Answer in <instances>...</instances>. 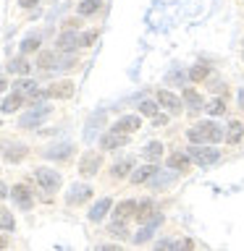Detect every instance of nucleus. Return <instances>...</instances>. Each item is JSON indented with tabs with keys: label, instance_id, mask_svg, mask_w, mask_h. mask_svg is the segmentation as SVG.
<instances>
[{
	"label": "nucleus",
	"instance_id": "nucleus-1",
	"mask_svg": "<svg viewBox=\"0 0 244 251\" xmlns=\"http://www.w3.org/2000/svg\"><path fill=\"white\" fill-rule=\"evenodd\" d=\"M189 139H192L194 144H200V141H202V144H205V141H210V144H213V141L223 139V131H220L215 123H200V126H194V128H189Z\"/></svg>",
	"mask_w": 244,
	"mask_h": 251
},
{
	"label": "nucleus",
	"instance_id": "nucleus-2",
	"mask_svg": "<svg viewBox=\"0 0 244 251\" xmlns=\"http://www.w3.org/2000/svg\"><path fill=\"white\" fill-rule=\"evenodd\" d=\"M189 154L197 165H213L218 162V149H210V147H189Z\"/></svg>",
	"mask_w": 244,
	"mask_h": 251
},
{
	"label": "nucleus",
	"instance_id": "nucleus-3",
	"mask_svg": "<svg viewBox=\"0 0 244 251\" xmlns=\"http://www.w3.org/2000/svg\"><path fill=\"white\" fill-rule=\"evenodd\" d=\"M137 220L139 223H147V225H157L160 223V212H155L152 201H142L137 207Z\"/></svg>",
	"mask_w": 244,
	"mask_h": 251
},
{
	"label": "nucleus",
	"instance_id": "nucleus-4",
	"mask_svg": "<svg viewBox=\"0 0 244 251\" xmlns=\"http://www.w3.org/2000/svg\"><path fill=\"white\" fill-rule=\"evenodd\" d=\"M37 183L45 188V191H55L61 186V176L55 170H47V168H39L37 170Z\"/></svg>",
	"mask_w": 244,
	"mask_h": 251
},
{
	"label": "nucleus",
	"instance_id": "nucleus-5",
	"mask_svg": "<svg viewBox=\"0 0 244 251\" xmlns=\"http://www.w3.org/2000/svg\"><path fill=\"white\" fill-rule=\"evenodd\" d=\"M100 165H102V157L97 152H87L82 157V162H79V173H82V176H94Z\"/></svg>",
	"mask_w": 244,
	"mask_h": 251
},
{
	"label": "nucleus",
	"instance_id": "nucleus-6",
	"mask_svg": "<svg viewBox=\"0 0 244 251\" xmlns=\"http://www.w3.org/2000/svg\"><path fill=\"white\" fill-rule=\"evenodd\" d=\"M126 141H129V136H126L123 131H116V128H113V133H105V136H102L100 147H102V149H116V147H123Z\"/></svg>",
	"mask_w": 244,
	"mask_h": 251
},
{
	"label": "nucleus",
	"instance_id": "nucleus-7",
	"mask_svg": "<svg viewBox=\"0 0 244 251\" xmlns=\"http://www.w3.org/2000/svg\"><path fill=\"white\" fill-rule=\"evenodd\" d=\"M45 94H47V97H55V100H66V97L74 94V84H71V81H58V84H53Z\"/></svg>",
	"mask_w": 244,
	"mask_h": 251
},
{
	"label": "nucleus",
	"instance_id": "nucleus-8",
	"mask_svg": "<svg viewBox=\"0 0 244 251\" xmlns=\"http://www.w3.org/2000/svg\"><path fill=\"white\" fill-rule=\"evenodd\" d=\"M47 113H50L47 107H39V110H31V113H27V115L21 118V128H31V126L42 123L45 118H47Z\"/></svg>",
	"mask_w": 244,
	"mask_h": 251
},
{
	"label": "nucleus",
	"instance_id": "nucleus-9",
	"mask_svg": "<svg viewBox=\"0 0 244 251\" xmlns=\"http://www.w3.org/2000/svg\"><path fill=\"white\" fill-rule=\"evenodd\" d=\"M110 207H113V201H110L108 196H102V199H100V201L92 207V212H90V220H92V223H97V220H102V217L108 215V209H110Z\"/></svg>",
	"mask_w": 244,
	"mask_h": 251
},
{
	"label": "nucleus",
	"instance_id": "nucleus-10",
	"mask_svg": "<svg viewBox=\"0 0 244 251\" xmlns=\"http://www.w3.org/2000/svg\"><path fill=\"white\" fill-rule=\"evenodd\" d=\"M76 45H82V39H79L76 31H63L58 37V50H74Z\"/></svg>",
	"mask_w": 244,
	"mask_h": 251
},
{
	"label": "nucleus",
	"instance_id": "nucleus-11",
	"mask_svg": "<svg viewBox=\"0 0 244 251\" xmlns=\"http://www.w3.org/2000/svg\"><path fill=\"white\" fill-rule=\"evenodd\" d=\"M13 199L19 201L21 209H29L31 204H34V201H31V194H29L27 186H13Z\"/></svg>",
	"mask_w": 244,
	"mask_h": 251
},
{
	"label": "nucleus",
	"instance_id": "nucleus-12",
	"mask_svg": "<svg viewBox=\"0 0 244 251\" xmlns=\"http://www.w3.org/2000/svg\"><path fill=\"white\" fill-rule=\"evenodd\" d=\"M157 102H160V105H165L168 110H173V113H176V110L181 107V100L176 97V94H171V92H157Z\"/></svg>",
	"mask_w": 244,
	"mask_h": 251
},
{
	"label": "nucleus",
	"instance_id": "nucleus-13",
	"mask_svg": "<svg viewBox=\"0 0 244 251\" xmlns=\"http://www.w3.org/2000/svg\"><path fill=\"white\" fill-rule=\"evenodd\" d=\"M139 118L137 115H126V118H121V121L116 123V131H123V133H131V131H137L139 128Z\"/></svg>",
	"mask_w": 244,
	"mask_h": 251
},
{
	"label": "nucleus",
	"instance_id": "nucleus-14",
	"mask_svg": "<svg viewBox=\"0 0 244 251\" xmlns=\"http://www.w3.org/2000/svg\"><path fill=\"white\" fill-rule=\"evenodd\" d=\"M92 196V188L90 186H74L71 188V194H68V204H79V201H84V199H90Z\"/></svg>",
	"mask_w": 244,
	"mask_h": 251
},
{
	"label": "nucleus",
	"instance_id": "nucleus-15",
	"mask_svg": "<svg viewBox=\"0 0 244 251\" xmlns=\"http://www.w3.org/2000/svg\"><path fill=\"white\" fill-rule=\"evenodd\" d=\"M189 160H192V154H181V152H176V154L168 157V165H171L173 170H186V168H189Z\"/></svg>",
	"mask_w": 244,
	"mask_h": 251
},
{
	"label": "nucleus",
	"instance_id": "nucleus-16",
	"mask_svg": "<svg viewBox=\"0 0 244 251\" xmlns=\"http://www.w3.org/2000/svg\"><path fill=\"white\" fill-rule=\"evenodd\" d=\"M155 173H157L155 165H145V168H139L137 173H131V180H134V183H145L150 176H155Z\"/></svg>",
	"mask_w": 244,
	"mask_h": 251
},
{
	"label": "nucleus",
	"instance_id": "nucleus-17",
	"mask_svg": "<svg viewBox=\"0 0 244 251\" xmlns=\"http://www.w3.org/2000/svg\"><path fill=\"white\" fill-rule=\"evenodd\" d=\"M160 154H163V144L160 141H150L147 149H145V160L155 162V160H160Z\"/></svg>",
	"mask_w": 244,
	"mask_h": 251
},
{
	"label": "nucleus",
	"instance_id": "nucleus-18",
	"mask_svg": "<svg viewBox=\"0 0 244 251\" xmlns=\"http://www.w3.org/2000/svg\"><path fill=\"white\" fill-rule=\"evenodd\" d=\"M129 215H137V204H134V201H121L116 207V217L123 220V217H129Z\"/></svg>",
	"mask_w": 244,
	"mask_h": 251
},
{
	"label": "nucleus",
	"instance_id": "nucleus-19",
	"mask_svg": "<svg viewBox=\"0 0 244 251\" xmlns=\"http://www.w3.org/2000/svg\"><path fill=\"white\" fill-rule=\"evenodd\" d=\"M131 168H134V160H131V157H129V160H121V162L113 165V176H116V178H123Z\"/></svg>",
	"mask_w": 244,
	"mask_h": 251
},
{
	"label": "nucleus",
	"instance_id": "nucleus-20",
	"mask_svg": "<svg viewBox=\"0 0 244 251\" xmlns=\"http://www.w3.org/2000/svg\"><path fill=\"white\" fill-rule=\"evenodd\" d=\"M242 131H244V126L239 123V121H234L231 126H228V144H236V141H239L242 139Z\"/></svg>",
	"mask_w": 244,
	"mask_h": 251
},
{
	"label": "nucleus",
	"instance_id": "nucleus-21",
	"mask_svg": "<svg viewBox=\"0 0 244 251\" xmlns=\"http://www.w3.org/2000/svg\"><path fill=\"white\" fill-rule=\"evenodd\" d=\"M19 105H21V94L5 97V100H3V113H13V110H19Z\"/></svg>",
	"mask_w": 244,
	"mask_h": 251
},
{
	"label": "nucleus",
	"instance_id": "nucleus-22",
	"mask_svg": "<svg viewBox=\"0 0 244 251\" xmlns=\"http://www.w3.org/2000/svg\"><path fill=\"white\" fill-rule=\"evenodd\" d=\"M11 71H16V74H21V76H27L29 74V63L24 60V58H16V60H11V66H8Z\"/></svg>",
	"mask_w": 244,
	"mask_h": 251
},
{
	"label": "nucleus",
	"instance_id": "nucleus-23",
	"mask_svg": "<svg viewBox=\"0 0 244 251\" xmlns=\"http://www.w3.org/2000/svg\"><path fill=\"white\" fill-rule=\"evenodd\" d=\"M100 8V0H84L82 5H79V13L82 16H90V13H94Z\"/></svg>",
	"mask_w": 244,
	"mask_h": 251
},
{
	"label": "nucleus",
	"instance_id": "nucleus-24",
	"mask_svg": "<svg viewBox=\"0 0 244 251\" xmlns=\"http://www.w3.org/2000/svg\"><path fill=\"white\" fill-rule=\"evenodd\" d=\"M223 110H226V105H223V100H210V105H208V113L210 115H220V113H223Z\"/></svg>",
	"mask_w": 244,
	"mask_h": 251
},
{
	"label": "nucleus",
	"instance_id": "nucleus-25",
	"mask_svg": "<svg viewBox=\"0 0 244 251\" xmlns=\"http://www.w3.org/2000/svg\"><path fill=\"white\" fill-rule=\"evenodd\" d=\"M39 47V39L37 37H29V39H24L21 42V52H34Z\"/></svg>",
	"mask_w": 244,
	"mask_h": 251
},
{
	"label": "nucleus",
	"instance_id": "nucleus-26",
	"mask_svg": "<svg viewBox=\"0 0 244 251\" xmlns=\"http://www.w3.org/2000/svg\"><path fill=\"white\" fill-rule=\"evenodd\" d=\"M189 76H192V81H202V78L208 76V66H194L189 71Z\"/></svg>",
	"mask_w": 244,
	"mask_h": 251
},
{
	"label": "nucleus",
	"instance_id": "nucleus-27",
	"mask_svg": "<svg viewBox=\"0 0 244 251\" xmlns=\"http://www.w3.org/2000/svg\"><path fill=\"white\" fill-rule=\"evenodd\" d=\"M139 113L142 115H157V107H155V102H142V105H139Z\"/></svg>",
	"mask_w": 244,
	"mask_h": 251
},
{
	"label": "nucleus",
	"instance_id": "nucleus-28",
	"mask_svg": "<svg viewBox=\"0 0 244 251\" xmlns=\"http://www.w3.org/2000/svg\"><path fill=\"white\" fill-rule=\"evenodd\" d=\"M150 235H152V225H147V227H142V230H139L137 235H134V241H137V243H145V241L150 238Z\"/></svg>",
	"mask_w": 244,
	"mask_h": 251
},
{
	"label": "nucleus",
	"instance_id": "nucleus-29",
	"mask_svg": "<svg viewBox=\"0 0 244 251\" xmlns=\"http://www.w3.org/2000/svg\"><path fill=\"white\" fill-rule=\"evenodd\" d=\"M0 225H3V230H11V227H13L11 212H5V209H3V215H0Z\"/></svg>",
	"mask_w": 244,
	"mask_h": 251
},
{
	"label": "nucleus",
	"instance_id": "nucleus-30",
	"mask_svg": "<svg viewBox=\"0 0 244 251\" xmlns=\"http://www.w3.org/2000/svg\"><path fill=\"white\" fill-rule=\"evenodd\" d=\"M68 152H71V147H68V144H63V147H55L53 152H47V157H66Z\"/></svg>",
	"mask_w": 244,
	"mask_h": 251
},
{
	"label": "nucleus",
	"instance_id": "nucleus-31",
	"mask_svg": "<svg viewBox=\"0 0 244 251\" xmlns=\"http://www.w3.org/2000/svg\"><path fill=\"white\" fill-rule=\"evenodd\" d=\"M53 58H55L53 52H42V55H39V66H42V68H50V66H53Z\"/></svg>",
	"mask_w": 244,
	"mask_h": 251
},
{
	"label": "nucleus",
	"instance_id": "nucleus-32",
	"mask_svg": "<svg viewBox=\"0 0 244 251\" xmlns=\"http://www.w3.org/2000/svg\"><path fill=\"white\" fill-rule=\"evenodd\" d=\"M184 97H186V102H192V105H200V97H197V92H194V89H186V92H184Z\"/></svg>",
	"mask_w": 244,
	"mask_h": 251
},
{
	"label": "nucleus",
	"instance_id": "nucleus-33",
	"mask_svg": "<svg viewBox=\"0 0 244 251\" xmlns=\"http://www.w3.org/2000/svg\"><path fill=\"white\" fill-rule=\"evenodd\" d=\"M94 39H97V31H87V34L82 37V45H92Z\"/></svg>",
	"mask_w": 244,
	"mask_h": 251
},
{
	"label": "nucleus",
	"instance_id": "nucleus-34",
	"mask_svg": "<svg viewBox=\"0 0 244 251\" xmlns=\"http://www.w3.org/2000/svg\"><path fill=\"white\" fill-rule=\"evenodd\" d=\"M110 233H116V235H121V238H123V235H126V230H123V225H113V227H110Z\"/></svg>",
	"mask_w": 244,
	"mask_h": 251
},
{
	"label": "nucleus",
	"instance_id": "nucleus-35",
	"mask_svg": "<svg viewBox=\"0 0 244 251\" xmlns=\"http://www.w3.org/2000/svg\"><path fill=\"white\" fill-rule=\"evenodd\" d=\"M165 123H168V118H165V115H155V126H165Z\"/></svg>",
	"mask_w": 244,
	"mask_h": 251
},
{
	"label": "nucleus",
	"instance_id": "nucleus-36",
	"mask_svg": "<svg viewBox=\"0 0 244 251\" xmlns=\"http://www.w3.org/2000/svg\"><path fill=\"white\" fill-rule=\"evenodd\" d=\"M19 3H21L24 8H34V5H37V0H19Z\"/></svg>",
	"mask_w": 244,
	"mask_h": 251
},
{
	"label": "nucleus",
	"instance_id": "nucleus-37",
	"mask_svg": "<svg viewBox=\"0 0 244 251\" xmlns=\"http://www.w3.org/2000/svg\"><path fill=\"white\" fill-rule=\"evenodd\" d=\"M239 102H242V107H244V92L239 94Z\"/></svg>",
	"mask_w": 244,
	"mask_h": 251
}]
</instances>
